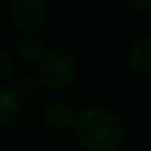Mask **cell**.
I'll return each instance as SVG.
<instances>
[{
	"mask_svg": "<svg viewBox=\"0 0 151 151\" xmlns=\"http://www.w3.org/2000/svg\"><path fill=\"white\" fill-rule=\"evenodd\" d=\"M74 133L86 151H117L124 142L126 124L114 110L93 104L79 111Z\"/></svg>",
	"mask_w": 151,
	"mask_h": 151,
	"instance_id": "obj_1",
	"label": "cell"
},
{
	"mask_svg": "<svg viewBox=\"0 0 151 151\" xmlns=\"http://www.w3.org/2000/svg\"><path fill=\"white\" fill-rule=\"evenodd\" d=\"M79 74V59L70 49L62 46L49 47L37 62L40 83L47 89H64L70 86Z\"/></svg>",
	"mask_w": 151,
	"mask_h": 151,
	"instance_id": "obj_2",
	"label": "cell"
},
{
	"mask_svg": "<svg viewBox=\"0 0 151 151\" xmlns=\"http://www.w3.org/2000/svg\"><path fill=\"white\" fill-rule=\"evenodd\" d=\"M11 24L21 33H40L49 21V9L43 0H8Z\"/></svg>",
	"mask_w": 151,
	"mask_h": 151,
	"instance_id": "obj_3",
	"label": "cell"
},
{
	"mask_svg": "<svg viewBox=\"0 0 151 151\" xmlns=\"http://www.w3.org/2000/svg\"><path fill=\"white\" fill-rule=\"evenodd\" d=\"M79 117V110L68 101H52L46 105L43 111L45 123L56 132L74 130Z\"/></svg>",
	"mask_w": 151,
	"mask_h": 151,
	"instance_id": "obj_4",
	"label": "cell"
},
{
	"mask_svg": "<svg viewBox=\"0 0 151 151\" xmlns=\"http://www.w3.org/2000/svg\"><path fill=\"white\" fill-rule=\"evenodd\" d=\"M22 113V96L11 83H0V129L12 126Z\"/></svg>",
	"mask_w": 151,
	"mask_h": 151,
	"instance_id": "obj_5",
	"label": "cell"
},
{
	"mask_svg": "<svg viewBox=\"0 0 151 151\" xmlns=\"http://www.w3.org/2000/svg\"><path fill=\"white\" fill-rule=\"evenodd\" d=\"M126 62L136 74H151V34L141 36L130 43L126 53Z\"/></svg>",
	"mask_w": 151,
	"mask_h": 151,
	"instance_id": "obj_6",
	"label": "cell"
},
{
	"mask_svg": "<svg viewBox=\"0 0 151 151\" xmlns=\"http://www.w3.org/2000/svg\"><path fill=\"white\" fill-rule=\"evenodd\" d=\"M47 49V43L40 33H21L15 40L17 55L27 62L37 64Z\"/></svg>",
	"mask_w": 151,
	"mask_h": 151,
	"instance_id": "obj_7",
	"label": "cell"
},
{
	"mask_svg": "<svg viewBox=\"0 0 151 151\" xmlns=\"http://www.w3.org/2000/svg\"><path fill=\"white\" fill-rule=\"evenodd\" d=\"M17 73V61L11 52L0 47V83H9Z\"/></svg>",
	"mask_w": 151,
	"mask_h": 151,
	"instance_id": "obj_8",
	"label": "cell"
},
{
	"mask_svg": "<svg viewBox=\"0 0 151 151\" xmlns=\"http://www.w3.org/2000/svg\"><path fill=\"white\" fill-rule=\"evenodd\" d=\"M126 6L136 14L151 12V0H124Z\"/></svg>",
	"mask_w": 151,
	"mask_h": 151,
	"instance_id": "obj_9",
	"label": "cell"
},
{
	"mask_svg": "<svg viewBox=\"0 0 151 151\" xmlns=\"http://www.w3.org/2000/svg\"><path fill=\"white\" fill-rule=\"evenodd\" d=\"M43 2H45L46 5H50V3H56V2H59V0H43Z\"/></svg>",
	"mask_w": 151,
	"mask_h": 151,
	"instance_id": "obj_10",
	"label": "cell"
},
{
	"mask_svg": "<svg viewBox=\"0 0 151 151\" xmlns=\"http://www.w3.org/2000/svg\"><path fill=\"white\" fill-rule=\"evenodd\" d=\"M0 2H8V0H0Z\"/></svg>",
	"mask_w": 151,
	"mask_h": 151,
	"instance_id": "obj_11",
	"label": "cell"
}]
</instances>
